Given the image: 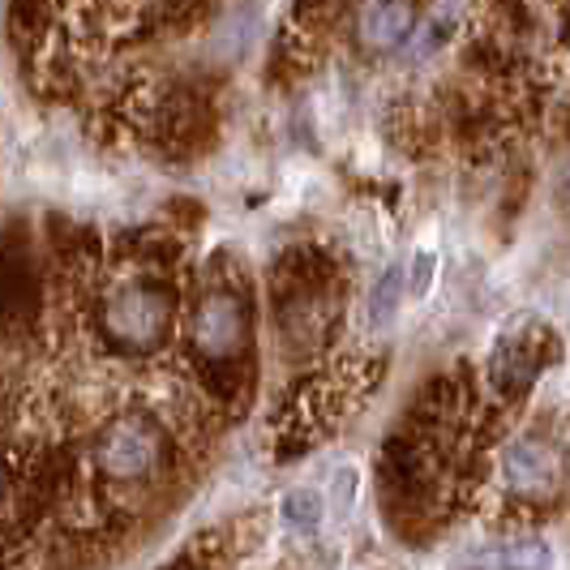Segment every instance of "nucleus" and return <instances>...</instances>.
Listing matches in <instances>:
<instances>
[{"label": "nucleus", "mask_w": 570, "mask_h": 570, "mask_svg": "<svg viewBox=\"0 0 570 570\" xmlns=\"http://www.w3.org/2000/svg\"><path fill=\"white\" fill-rule=\"evenodd\" d=\"M95 459H99V472L108 481L134 485V481H146V476L159 472V463H164V438H159V429L150 425V421L129 416V421H116V425L104 429V438L95 446Z\"/></svg>", "instance_id": "1"}, {"label": "nucleus", "mask_w": 570, "mask_h": 570, "mask_svg": "<svg viewBox=\"0 0 570 570\" xmlns=\"http://www.w3.org/2000/svg\"><path fill=\"white\" fill-rule=\"evenodd\" d=\"M104 326L120 347L129 352H150L155 343L164 340L168 326V301L146 284H129L108 296L104 305Z\"/></svg>", "instance_id": "2"}, {"label": "nucleus", "mask_w": 570, "mask_h": 570, "mask_svg": "<svg viewBox=\"0 0 570 570\" xmlns=\"http://www.w3.org/2000/svg\"><path fill=\"white\" fill-rule=\"evenodd\" d=\"M245 335H249V317H245V305L232 296V292H210L194 314V343H198L202 356L210 361H228L245 347Z\"/></svg>", "instance_id": "3"}, {"label": "nucleus", "mask_w": 570, "mask_h": 570, "mask_svg": "<svg viewBox=\"0 0 570 570\" xmlns=\"http://www.w3.org/2000/svg\"><path fill=\"white\" fill-rule=\"evenodd\" d=\"M502 481L514 498H549L558 489V455L537 438H519L507 446Z\"/></svg>", "instance_id": "4"}, {"label": "nucleus", "mask_w": 570, "mask_h": 570, "mask_svg": "<svg viewBox=\"0 0 570 570\" xmlns=\"http://www.w3.org/2000/svg\"><path fill=\"white\" fill-rule=\"evenodd\" d=\"M416 30V13L407 0H365L356 13V39L370 52H391L407 43V35Z\"/></svg>", "instance_id": "5"}, {"label": "nucleus", "mask_w": 570, "mask_h": 570, "mask_svg": "<svg viewBox=\"0 0 570 570\" xmlns=\"http://www.w3.org/2000/svg\"><path fill=\"white\" fill-rule=\"evenodd\" d=\"M553 567V549L541 537H523V541H507L481 549L476 558L459 562L455 570H549Z\"/></svg>", "instance_id": "6"}, {"label": "nucleus", "mask_w": 570, "mask_h": 570, "mask_svg": "<svg viewBox=\"0 0 570 570\" xmlns=\"http://www.w3.org/2000/svg\"><path fill=\"white\" fill-rule=\"evenodd\" d=\"M459 27H463V0H438V9L429 13V22L416 30V39H412L407 60L433 57L438 48H446V43H451V35H455Z\"/></svg>", "instance_id": "7"}, {"label": "nucleus", "mask_w": 570, "mask_h": 570, "mask_svg": "<svg viewBox=\"0 0 570 570\" xmlns=\"http://www.w3.org/2000/svg\"><path fill=\"white\" fill-rule=\"evenodd\" d=\"M403 284H407L403 266H386V271H382V279H377V284H373V292H370V305H365V314H370L373 326H386L391 317L400 314Z\"/></svg>", "instance_id": "8"}, {"label": "nucleus", "mask_w": 570, "mask_h": 570, "mask_svg": "<svg viewBox=\"0 0 570 570\" xmlns=\"http://www.w3.org/2000/svg\"><path fill=\"white\" fill-rule=\"evenodd\" d=\"M322 514H326V507H322L317 489H292L284 498V523L301 537H314L322 528Z\"/></svg>", "instance_id": "9"}, {"label": "nucleus", "mask_w": 570, "mask_h": 570, "mask_svg": "<svg viewBox=\"0 0 570 570\" xmlns=\"http://www.w3.org/2000/svg\"><path fill=\"white\" fill-rule=\"evenodd\" d=\"M407 284H412L416 296H425L429 292V284H433V249H421V254H416V262H412V279H407Z\"/></svg>", "instance_id": "10"}, {"label": "nucleus", "mask_w": 570, "mask_h": 570, "mask_svg": "<svg viewBox=\"0 0 570 570\" xmlns=\"http://www.w3.org/2000/svg\"><path fill=\"white\" fill-rule=\"evenodd\" d=\"M352 485H356V476H352V472H340V507L343 511L352 507Z\"/></svg>", "instance_id": "11"}, {"label": "nucleus", "mask_w": 570, "mask_h": 570, "mask_svg": "<svg viewBox=\"0 0 570 570\" xmlns=\"http://www.w3.org/2000/svg\"><path fill=\"white\" fill-rule=\"evenodd\" d=\"M0 493H4V468H0Z\"/></svg>", "instance_id": "12"}]
</instances>
